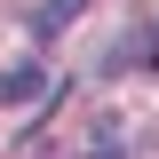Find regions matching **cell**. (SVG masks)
<instances>
[{
	"instance_id": "obj_2",
	"label": "cell",
	"mask_w": 159,
	"mask_h": 159,
	"mask_svg": "<svg viewBox=\"0 0 159 159\" xmlns=\"http://www.w3.org/2000/svg\"><path fill=\"white\" fill-rule=\"evenodd\" d=\"M80 16V0H48V8H40V16H32V32H64V24H72Z\"/></svg>"
},
{
	"instance_id": "obj_1",
	"label": "cell",
	"mask_w": 159,
	"mask_h": 159,
	"mask_svg": "<svg viewBox=\"0 0 159 159\" xmlns=\"http://www.w3.org/2000/svg\"><path fill=\"white\" fill-rule=\"evenodd\" d=\"M56 96V80L40 72V64H8V72H0V103H8V111H32V103H48Z\"/></svg>"
}]
</instances>
